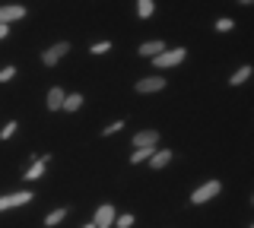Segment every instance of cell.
I'll list each match as a JSON object with an SVG mask.
<instances>
[{
	"instance_id": "cell-23",
	"label": "cell",
	"mask_w": 254,
	"mask_h": 228,
	"mask_svg": "<svg viewBox=\"0 0 254 228\" xmlns=\"http://www.w3.org/2000/svg\"><path fill=\"white\" fill-rule=\"evenodd\" d=\"M6 35H10V29H6V26H0V42H3Z\"/></svg>"
},
{
	"instance_id": "cell-13",
	"label": "cell",
	"mask_w": 254,
	"mask_h": 228,
	"mask_svg": "<svg viewBox=\"0 0 254 228\" xmlns=\"http://www.w3.org/2000/svg\"><path fill=\"white\" fill-rule=\"evenodd\" d=\"M153 13H156V3H153V0H140V3H137V16L140 19H149Z\"/></svg>"
},
{
	"instance_id": "cell-20",
	"label": "cell",
	"mask_w": 254,
	"mask_h": 228,
	"mask_svg": "<svg viewBox=\"0 0 254 228\" xmlns=\"http://www.w3.org/2000/svg\"><path fill=\"white\" fill-rule=\"evenodd\" d=\"M121 127H124V121H115V124H108V127L102 130V137H111V133H118Z\"/></svg>"
},
{
	"instance_id": "cell-18",
	"label": "cell",
	"mask_w": 254,
	"mask_h": 228,
	"mask_svg": "<svg viewBox=\"0 0 254 228\" xmlns=\"http://www.w3.org/2000/svg\"><path fill=\"white\" fill-rule=\"evenodd\" d=\"M115 225L118 228H130L133 225V216H115Z\"/></svg>"
},
{
	"instance_id": "cell-12",
	"label": "cell",
	"mask_w": 254,
	"mask_h": 228,
	"mask_svg": "<svg viewBox=\"0 0 254 228\" xmlns=\"http://www.w3.org/2000/svg\"><path fill=\"white\" fill-rule=\"evenodd\" d=\"M83 108V95H64V105H61V111H79Z\"/></svg>"
},
{
	"instance_id": "cell-11",
	"label": "cell",
	"mask_w": 254,
	"mask_h": 228,
	"mask_svg": "<svg viewBox=\"0 0 254 228\" xmlns=\"http://www.w3.org/2000/svg\"><path fill=\"white\" fill-rule=\"evenodd\" d=\"M169 162H172V149H159V152H153V159H149L153 168H165Z\"/></svg>"
},
{
	"instance_id": "cell-10",
	"label": "cell",
	"mask_w": 254,
	"mask_h": 228,
	"mask_svg": "<svg viewBox=\"0 0 254 228\" xmlns=\"http://www.w3.org/2000/svg\"><path fill=\"white\" fill-rule=\"evenodd\" d=\"M61 105H64V89L51 86V92H48V108H51V111H61Z\"/></svg>"
},
{
	"instance_id": "cell-24",
	"label": "cell",
	"mask_w": 254,
	"mask_h": 228,
	"mask_svg": "<svg viewBox=\"0 0 254 228\" xmlns=\"http://www.w3.org/2000/svg\"><path fill=\"white\" fill-rule=\"evenodd\" d=\"M83 228H95V225H92V222H89V225H83Z\"/></svg>"
},
{
	"instance_id": "cell-14",
	"label": "cell",
	"mask_w": 254,
	"mask_h": 228,
	"mask_svg": "<svg viewBox=\"0 0 254 228\" xmlns=\"http://www.w3.org/2000/svg\"><path fill=\"white\" fill-rule=\"evenodd\" d=\"M248 76H251V67H248V64H245V67H238V70H235V73H232V76H229V83H232V86H242L245 80H248Z\"/></svg>"
},
{
	"instance_id": "cell-8",
	"label": "cell",
	"mask_w": 254,
	"mask_h": 228,
	"mask_svg": "<svg viewBox=\"0 0 254 228\" xmlns=\"http://www.w3.org/2000/svg\"><path fill=\"white\" fill-rule=\"evenodd\" d=\"M48 162H51V155H38V162H35V165H32V168L26 171V181H38V178H42Z\"/></svg>"
},
{
	"instance_id": "cell-21",
	"label": "cell",
	"mask_w": 254,
	"mask_h": 228,
	"mask_svg": "<svg viewBox=\"0 0 254 228\" xmlns=\"http://www.w3.org/2000/svg\"><path fill=\"white\" fill-rule=\"evenodd\" d=\"M105 51H111V42H95L92 45V54H105Z\"/></svg>"
},
{
	"instance_id": "cell-6",
	"label": "cell",
	"mask_w": 254,
	"mask_h": 228,
	"mask_svg": "<svg viewBox=\"0 0 254 228\" xmlns=\"http://www.w3.org/2000/svg\"><path fill=\"white\" fill-rule=\"evenodd\" d=\"M156 143H159L156 130H140L137 137H133V149H156Z\"/></svg>"
},
{
	"instance_id": "cell-17",
	"label": "cell",
	"mask_w": 254,
	"mask_h": 228,
	"mask_svg": "<svg viewBox=\"0 0 254 228\" xmlns=\"http://www.w3.org/2000/svg\"><path fill=\"white\" fill-rule=\"evenodd\" d=\"M16 127H19V124H16V121H10V124H6L3 130H0V139H10L13 133H16Z\"/></svg>"
},
{
	"instance_id": "cell-5",
	"label": "cell",
	"mask_w": 254,
	"mask_h": 228,
	"mask_svg": "<svg viewBox=\"0 0 254 228\" xmlns=\"http://www.w3.org/2000/svg\"><path fill=\"white\" fill-rule=\"evenodd\" d=\"M22 16H26V6H19V3L0 6V26H6V22H13V19H22Z\"/></svg>"
},
{
	"instance_id": "cell-15",
	"label": "cell",
	"mask_w": 254,
	"mask_h": 228,
	"mask_svg": "<svg viewBox=\"0 0 254 228\" xmlns=\"http://www.w3.org/2000/svg\"><path fill=\"white\" fill-rule=\"evenodd\" d=\"M153 152H156V149H133L130 162H133V165H140V162H149V159H153Z\"/></svg>"
},
{
	"instance_id": "cell-3",
	"label": "cell",
	"mask_w": 254,
	"mask_h": 228,
	"mask_svg": "<svg viewBox=\"0 0 254 228\" xmlns=\"http://www.w3.org/2000/svg\"><path fill=\"white\" fill-rule=\"evenodd\" d=\"M67 51H70V42H58V45H51L48 51H42V60H45L48 67H54V64H58V60L64 57V54H67Z\"/></svg>"
},
{
	"instance_id": "cell-19",
	"label": "cell",
	"mask_w": 254,
	"mask_h": 228,
	"mask_svg": "<svg viewBox=\"0 0 254 228\" xmlns=\"http://www.w3.org/2000/svg\"><path fill=\"white\" fill-rule=\"evenodd\" d=\"M13 76H16V67H3V70H0V83H10Z\"/></svg>"
},
{
	"instance_id": "cell-1",
	"label": "cell",
	"mask_w": 254,
	"mask_h": 228,
	"mask_svg": "<svg viewBox=\"0 0 254 228\" xmlns=\"http://www.w3.org/2000/svg\"><path fill=\"white\" fill-rule=\"evenodd\" d=\"M185 57H188L185 48H165L159 57H153V67H178Z\"/></svg>"
},
{
	"instance_id": "cell-22",
	"label": "cell",
	"mask_w": 254,
	"mask_h": 228,
	"mask_svg": "<svg viewBox=\"0 0 254 228\" xmlns=\"http://www.w3.org/2000/svg\"><path fill=\"white\" fill-rule=\"evenodd\" d=\"M232 26H235L232 19H219V22H216V29H219V32H232Z\"/></svg>"
},
{
	"instance_id": "cell-7",
	"label": "cell",
	"mask_w": 254,
	"mask_h": 228,
	"mask_svg": "<svg viewBox=\"0 0 254 228\" xmlns=\"http://www.w3.org/2000/svg\"><path fill=\"white\" fill-rule=\"evenodd\" d=\"M159 89H165V80H162V76H146V80L137 83V92H159Z\"/></svg>"
},
{
	"instance_id": "cell-4",
	"label": "cell",
	"mask_w": 254,
	"mask_h": 228,
	"mask_svg": "<svg viewBox=\"0 0 254 228\" xmlns=\"http://www.w3.org/2000/svg\"><path fill=\"white\" fill-rule=\"evenodd\" d=\"M92 225L95 228H111V225H115V206H108V203H105V206H99V209H95Z\"/></svg>"
},
{
	"instance_id": "cell-16",
	"label": "cell",
	"mask_w": 254,
	"mask_h": 228,
	"mask_svg": "<svg viewBox=\"0 0 254 228\" xmlns=\"http://www.w3.org/2000/svg\"><path fill=\"white\" fill-rule=\"evenodd\" d=\"M64 216H67V209H54V212H48V216H45V225L48 228H51V225H58V222H64Z\"/></svg>"
},
{
	"instance_id": "cell-9",
	"label": "cell",
	"mask_w": 254,
	"mask_h": 228,
	"mask_svg": "<svg viewBox=\"0 0 254 228\" xmlns=\"http://www.w3.org/2000/svg\"><path fill=\"white\" fill-rule=\"evenodd\" d=\"M162 51H165L162 42H143L140 45V57H159Z\"/></svg>"
},
{
	"instance_id": "cell-2",
	"label": "cell",
	"mask_w": 254,
	"mask_h": 228,
	"mask_svg": "<svg viewBox=\"0 0 254 228\" xmlns=\"http://www.w3.org/2000/svg\"><path fill=\"white\" fill-rule=\"evenodd\" d=\"M219 190H222V187H219V181H206L203 187H197V190L190 193V203H194V206H200V203L213 200V196H216Z\"/></svg>"
}]
</instances>
